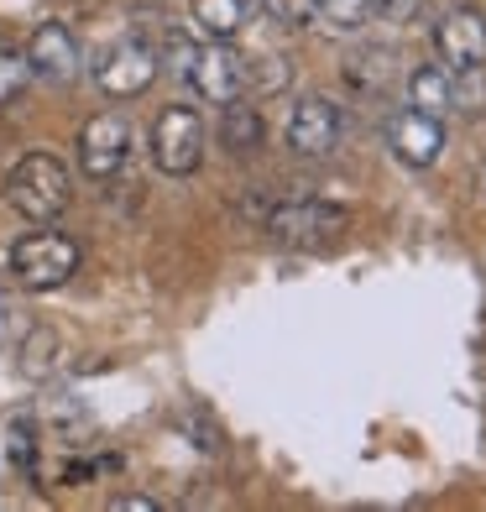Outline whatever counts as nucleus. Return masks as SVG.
Instances as JSON below:
<instances>
[{
    "instance_id": "f257e3e1",
    "label": "nucleus",
    "mask_w": 486,
    "mask_h": 512,
    "mask_svg": "<svg viewBox=\"0 0 486 512\" xmlns=\"http://www.w3.org/2000/svg\"><path fill=\"white\" fill-rule=\"evenodd\" d=\"M162 63H173V74L194 89L199 100L210 105H230L246 95V58L230 48V42H215V37H199V42H168Z\"/></svg>"
},
{
    "instance_id": "f03ea898",
    "label": "nucleus",
    "mask_w": 486,
    "mask_h": 512,
    "mask_svg": "<svg viewBox=\"0 0 486 512\" xmlns=\"http://www.w3.org/2000/svg\"><path fill=\"white\" fill-rule=\"evenodd\" d=\"M6 209H16L27 225H53L68 209V168L53 152H27L6 173Z\"/></svg>"
},
{
    "instance_id": "7ed1b4c3",
    "label": "nucleus",
    "mask_w": 486,
    "mask_h": 512,
    "mask_svg": "<svg viewBox=\"0 0 486 512\" xmlns=\"http://www.w3.org/2000/svg\"><path fill=\"white\" fill-rule=\"evenodd\" d=\"M74 272H79V246L68 241L63 230L32 225V236H21L11 246V277L21 288H32V293H53Z\"/></svg>"
},
{
    "instance_id": "20e7f679",
    "label": "nucleus",
    "mask_w": 486,
    "mask_h": 512,
    "mask_svg": "<svg viewBox=\"0 0 486 512\" xmlns=\"http://www.w3.org/2000/svg\"><path fill=\"white\" fill-rule=\"evenodd\" d=\"M152 162L168 178H189L204 162V115L189 105H168L152 121Z\"/></svg>"
},
{
    "instance_id": "39448f33",
    "label": "nucleus",
    "mask_w": 486,
    "mask_h": 512,
    "mask_svg": "<svg viewBox=\"0 0 486 512\" xmlns=\"http://www.w3.org/2000/svg\"><path fill=\"white\" fill-rule=\"evenodd\" d=\"M131 157V121L126 110H100L79 126V173L95 178V183H110L115 173L126 168Z\"/></svg>"
},
{
    "instance_id": "423d86ee",
    "label": "nucleus",
    "mask_w": 486,
    "mask_h": 512,
    "mask_svg": "<svg viewBox=\"0 0 486 512\" xmlns=\"http://www.w3.org/2000/svg\"><path fill=\"white\" fill-rule=\"evenodd\" d=\"M345 230V209L324 199H288L267 209V236L283 246H324Z\"/></svg>"
},
{
    "instance_id": "0eeeda50",
    "label": "nucleus",
    "mask_w": 486,
    "mask_h": 512,
    "mask_svg": "<svg viewBox=\"0 0 486 512\" xmlns=\"http://www.w3.org/2000/svg\"><path fill=\"white\" fill-rule=\"evenodd\" d=\"M157 68H162V53L147 48V42H136V37H126V42H110V48L95 58V84L110 100H136L142 89H152Z\"/></svg>"
},
{
    "instance_id": "6e6552de",
    "label": "nucleus",
    "mask_w": 486,
    "mask_h": 512,
    "mask_svg": "<svg viewBox=\"0 0 486 512\" xmlns=\"http://www.w3.org/2000/svg\"><path fill=\"white\" fill-rule=\"evenodd\" d=\"M434 53L450 74H481L486 68V16L471 6H455L434 27Z\"/></svg>"
},
{
    "instance_id": "1a4fd4ad",
    "label": "nucleus",
    "mask_w": 486,
    "mask_h": 512,
    "mask_svg": "<svg viewBox=\"0 0 486 512\" xmlns=\"http://www.w3.org/2000/svg\"><path fill=\"white\" fill-rule=\"evenodd\" d=\"M288 147L298 157H330L340 147V136H345V115L335 100H324V95H304L293 110H288Z\"/></svg>"
},
{
    "instance_id": "9d476101",
    "label": "nucleus",
    "mask_w": 486,
    "mask_h": 512,
    "mask_svg": "<svg viewBox=\"0 0 486 512\" xmlns=\"http://www.w3.org/2000/svg\"><path fill=\"white\" fill-rule=\"evenodd\" d=\"M387 147L398 162H408V168H434L439 152H445V121L408 105L387 121Z\"/></svg>"
},
{
    "instance_id": "9b49d317",
    "label": "nucleus",
    "mask_w": 486,
    "mask_h": 512,
    "mask_svg": "<svg viewBox=\"0 0 486 512\" xmlns=\"http://www.w3.org/2000/svg\"><path fill=\"white\" fill-rule=\"evenodd\" d=\"M27 63L37 79H53V84H68L79 74V37L63 27V21H42L27 42Z\"/></svg>"
},
{
    "instance_id": "f8f14e48",
    "label": "nucleus",
    "mask_w": 486,
    "mask_h": 512,
    "mask_svg": "<svg viewBox=\"0 0 486 512\" xmlns=\"http://www.w3.org/2000/svg\"><path fill=\"white\" fill-rule=\"evenodd\" d=\"M189 16L199 37L236 42L251 27V16H257V0H189Z\"/></svg>"
},
{
    "instance_id": "ddd939ff",
    "label": "nucleus",
    "mask_w": 486,
    "mask_h": 512,
    "mask_svg": "<svg viewBox=\"0 0 486 512\" xmlns=\"http://www.w3.org/2000/svg\"><path fill=\"white\" fill-rule=\"evenodd\" d=\"M408 105L413 110H429V115L445 121V115L455 110V74H450L445 63H419L408 74Z\"/></svg>"
},
{
    "instance_id": "4468645a",
    "label": "nucleus",
    "mask_w": 486,
    "mask_h": 512,
    "mask_svg": "<svg viewBox=\"0 0 486 512\" xmlns=\"http://www.w3.org/2000/svg\"><path fill=\"white\" fill-rule=\"evenodd\" d=\"M262 136H267L262 110H251L246 95H241V100H230V105H220V147H225V152L246 157V152H257V147H262Z\"/></svg>"
},
{
    "instance_id": "2eb2a0df",
    "label": "nucleus",
    "mask_w": 486,
    "mask_h": 512,
    "mask_svg": "<svg viewBox=\"0 0 486 512\" xmlns=\"http://www.w3.org/2000/svg\"><path fill=\"white\" fill-rule=\"evenodd\" d=\"M377 16V0H314V21L324 32H361Z\"/></svg>"
},
{
    "instance_id": "dca6fc26",
    "label": "nucleus",
    "mask_w": 486,
    "mask_h": 512,
    "mask_svg": "<svg viewBox=\"0 0 486 512\" xmlns=\"http://www.w3.org/2000/svg\"><path fill=\"white\" fill-rule=\"evenodd\" d=\"M387 68H392L387 53H356L351 63H345V79H351L356 89H382V84L392 79Z\"/></svg>"
},
{
    "instance_id": "f3484780",
    "label": "nucleus",
    "mask_w": 486,
    "mask_h": 512,
    "mask_svg": "<svg viewBox=\"0 0 486 512\" xmlns=\"http://www.w3.org/2000/svg\"><path fill=\"white\" fill-rule=\"evenodd\" d=\"M27 79H32V63H27V58H16L11 48H0V105L16 100L21 89H27Z\"/></svg>"
},
{
    "instance_id": "a211bd4d",
    "label": "nucleus",
    "mask_w": 486,
    "mask_h": 512,
    "mask_svg": "<svg viewBox=\"0 0 486 512\" xmlns=\"http://www.w3.org/2000/svg\"><path fill=\"white\" fill-rule=\"evenodd\" d=\"M257 6L277 21V27H309V21H314V0H257Z\"/></svg>"
},
{
    "instance_id": "6ab92c4d",
    "label": "nucleus",
    "mask_w": 486,
    "mask_h": 512,
    "mask_svg": "<svg viewBox=\"0 0 486 512\" xmlns=\"http://www.w3.org/2000/svg\"><path fill=\"white\" fill-rule=\"evenodd\" d=\"M53 345H58V340H53V330H37V335L27 340V351H21L27 371H48V366H53V361H48V356H53Z\"/></svg>"
},
{
    "instance_id": "aec40b11",
    "label": "nucleus",
    "mask_w": 486,
    "mask_h": 512,
    "mask_svg": "<svg viewBox=\"0 0 486 512\" xmlns=\"http://www.w3.org/2000/svg\"><path fill=\"white\" fill-rule=\"evenodd\" d=\"M419 6H424V0H377V16H387V21H408Z\"/></svg>"
},
{
    "instance_id": "412c9836",
    "label": "nucleus",
    "mask_w": 486,
    "mask_h": 512,
    "mask_svg": "<svg viewBox=\"0 0 486 512\" xmlns=\"http://www.w3.org/2000/svg\"><path fill=\"white\" fill-rule=\"evenodd\" d=\"M110 512H157V502H152V497L126 492V497H110Z\"/></svg>"
},
{
    "instance_id": "4be33fe9",
    "label": "nucleus",
    "mask_w": 486,
    "mask_h": 512,
    "mask_svg": "<svg viewBox=\"0 0 486 512\" xmlns=\"http://www.w3.org/2000/svg\"><path fill=\"white\" fill-rule=\"evenodd\" d=\"M6 340H11V304L0 298V345H6Z\"/></svg>"
}]
</instances>
